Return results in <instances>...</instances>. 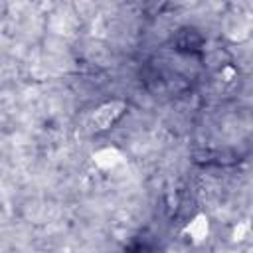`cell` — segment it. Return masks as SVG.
Instances as JSON below:
<instances>
[{
  "instance_id": "obj_1",
  "label": "cell",
  "mask_w": 253,
  "mask_h": 253,
  "mask_svg": "<svg viewBox=\"0 0 253 253\" xmlns=\"http://www.w3.org/2000/svg\"><path fill=\"white\" fill-rule=\"evenodd\" d=\"M123 103H111V105H105V107H101L97 113H95V125H97V128H107L121 113H123Z\"/></svg>"
}]
</instances>
